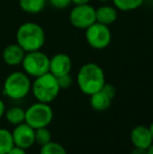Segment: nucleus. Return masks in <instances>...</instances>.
I'll return each mask as SVG.
<instances>
[{"mask_svg":"<svg viewBox=\"0 0 153 154\" xmlns=\"http://www.w3.org/2000/svg\"><path fill=\"white\" fill-rule=\"evenodd\" d=\"M77 83L80 90L86 95H91L100 91L105 85V73L100 65L86 63L79 69Z\"/></svg>","mask_w":153,"mask_h":154,"instance_id":"obj_1","label":"nucleus"},{"mask_svg":"<svg viewBox=\"0 0 153 154\" xmlns=\"http://www.w3.org/2000/svg\"><path fill=\"white\" fill-rule=\"evenodd\" d=\"M16 41L25 53L40 51L45 43V32L38 23L25 22L17 29Z\"/></svg>","mask_w":153,"mask_h":154,"instance_id":"obj_2","label":"nucleus"},{"mask_svg":"<svg viewBox=\"0 0 153 154\" xmlns=\"http://www.w3.org/2000/svg\"><path fill=\"white\" fill-rule=\"evenodd\" d=\"M60 90V85L58 79L50 72H47L40 77L35 78V81L32 83L33 95L37 102L49 104L56 100Z\"/></svg>","mask_w":153,"mask_h":154,"instance_id":"obj_3","label":"nucleus"},{"mask_svg":"<svg viewBox=\"0 0 153 154\" xmlns=\"http://www.w3.org/2000/svg\"><path fill=\"white\" fill-rule=\"evenodd\" d=\"M32 90L29 75L22 71H14L5 78L3 83V94L12 100L24 99Z\"/></svg>","mask_w":153,"mask_h":154,"instance_id":"obj_4","label":"nucleus"},{"mask_svg":"<svg viewBox=\"0 0 153 154\" xmlns=\"http://www.w3.org/2000/svg\"><path fill=\"white\" fill-rule=\"evenodd\" d=\"M54 119L53 108L49 104L37 102L25 110V123L34 129L47 127Z\"/></svg>","mask_w":153,"mask_h":154,"instance_id":"obj_5","label":"nucleus"},{"mask_svg":"<svg viewBox=\"0 0 153 154\" xmlns=\"http://www.w3.org/2000/svg\"><path fill=\"white\" fill-rule=\"evenodd\" d=\"M49 59L50 58L41 51H29L25 54L21 65L27 75L37 78L49 72Z\"/></svg>","mask_w":153,"mask_h":154,"instance_id":"obj_6","label":"nucleus"},{"mask_svg":"<svg viewBox=\"0 0 153 154\" xmlns=\"http://www.w3.org/2000/svg\"><path fill=\"white\" fill-rule=\"evenodd\" d=\"M85 38L88 45L94 49H104L111 42V32L108 25L94 22L85 29Z\"/></svg>","mask_w":153,"mask_h":154,"instance_id":"obj_7","label":"nucleus"},{"mask_svg":"<svg viewBox=\"0 0 153 154\" xmlns=\"http://www.w3.org/2000/svg\"><path fill=\"white\" fill-rule=\"evenodd\" d=\"M69 21L72 26L78 29H87L96 22V8L89 3L75 5L69 13Z\"/></svg>","mask_w":153,"mask_h":154,"instance_id":"obj_8","label":"nucleus"},{"mask_svg":"<svg viewBox=\"0 0 153 154\" xmlns=\"http://www.w3.org/2000/svg\"><path fill=\"white\" fill-rule=\"evenodd\" d=\"M12 136L15 146L25 150L35 144V129L25 122L15 126L12 131Z\"/></svg>","mask_w":153,"mask_h":154,"instance_id":"obj_9","label":"nucleus"},{"mask_svg":"<svg viewBox=\"0 0 153 154\" xmlns=\"http://www.w3.org/2000/svg\"><path fill=\"white\" fill-rule=\"evenodd\" d=\"M72 67V59L66 54H56L54 57L49 59V72L55 75L56 78L70 73Z\"/></svg>","mask_w":153,"mask_h":154,"instance_id":"obj_10","label":"nucleus"},{"mask_svg":"<svg viewBox=\"0 0 153 154\" xmlns=\"http://www.w3.org/2000/svg\"><path fill=\"white\" fill-rule=\"evenodd\" d=\"M130 140L135 148L146 149L147 150L153 144L149 127L146 126H136L130 132Z\"/></svg>","mask_w":153,"mask_h":154,"instance_id":"obj_11","label":"nucleus"},{"mask_svg":"<svg viewBox=\"0 0 153 154\" xmlns=\"http://www.w3.org/2000/svg\"><path fill=\"white\" fill-rule=\"evenodd\" d=\"M25 54V51L18 43H13L4 47L2 51V60L8 66H18L22 63Z\"/></svg>","mask_w":153,"mask_h":154,"instance_id":"obj_12","label":"nucleus"},{"mask_svg":"<svg viewBox=\"0 0 153 154\" xmlns=\"http://www.w3.org/2000/svg\"><path fill=\"white\" fill-rule=\"evenodd\" d=\"M96 22L110 25L115 23L118 19V10L115 6L107 5V4L102 5L96 10Z\"/></svg>","mask_w":153,"mask_h":154,"instance_id":"obj_13","label":"nucleus"},{"mask_svg":"<svg viewBox=\"0 0 153 154\" xmlns=\"http://www.w3.org/2000/svg\"><path fill=\"white\" fill-rule=\"evenodd\" d=\"M111 102H112V99L101 89L100 91L90 95L89 103L93 110H96V111H104V110H107L110 107Z\"/></svg>","mask_w":153,"mask_h":154,"instance_id":"obj_14","label":"nucleus"},{"mask_svg":"<svg viewBox=\"0 0 153 154\" xmlns=\"http://www.w3.org/2000/svg\"><path fill=\"white\" fill-rule=\"evenodd\" d=\"M4 116L11 125L17 126L25 122V110L19 106H13L5 110Z\"/></svg>","mask_w":153,"mask_h":154,"instance_id":"obj_15","label":"nucleus"},{"mask_svg":"<svg viewBox=\"0 0 153 154\" xmlns=\"http://www.w3.org/2000/svg\"><path fill=\"white\" fill-rule=\"evenodd\" d=\"M46 4V0H19V6L27 14H39Z\"/></svg>","mask_w":153,"mask_h":154,"instance_id":"obj_16","label":"nucleus"},{"mask_svg":"<svg viewBox=\"0 0 153 154\" xmlns=\"http://www.w3.org/2000/svg\"><path fill=\"white\" fill-rule=\"evenodd\" d=\"M14 146L12 132L5 128H0V154H8Z\"/></svg>","mask_w":153,"mask_h":154,"instance_id":"obj_17","label":"nucleus"},{"mask_svg":"<svg viewBox=\"0 0 153 154\" xmlns=\"http://www.w3.org/2000/svg\"><path fill=\"white\" fill-rule=\"evenodd\" d=\"M116 10L122 12H130L139 8L144 3V0H112Z\"/></svg>","mask_w":153,"mask_h":154,"instance_id":"obj_18","label":"nucleus"},{"mask_svg":"<svg viewBox=\"0 0 153 154\" xmlns=\"http://www.w3.org/2000/svg\"><path fill=\"white\" fill-rule=\"evenodd\" d=\"M40 154H67V152L62 145L51 140L48 144L41 146Z\"/></svg>","mask_w":153,"mask_h":154,"instance_id":"obj_19","label":"nucleus"},{"mask_svg":"<svg viewBox=\"0 0 153 154\" xmlns=\"http://www.w3.org/2000/svg\"><path fill=\"white\" fill-rule=\"evenodd\" d=\"M51 142V133L47 127H42L35 129V143H37L40 146L48 144Z\"/></svg>","mask_w":153,"mask_h":154,"instance_id":"obj_20","label":"nucleus"},{"mask_svg":"<svg viewBox=\"0 0 153 154\" xmlns=\"http://www.w3.org/2000/svg\"><path fill=\"white\" fill-rule=\"evenodd\" d=\"M57 79H58V82H59V85L61 89H67L72 84V75H70V73L62 75V77H59V78H57Z\"/></svg>","mask_w":153,"mask_h":154,"instance_id":"obj_21","label":"nucleus"},{"mask_svg":"<svg viewBox=\"0 0 153 154\" xmlns=\"http://www.w3.org/2000/svg\"><path fill=\"white\" fill-rule=\"evenodd\" d=\"M49 3L56 8H59V10H62V8H65L72 3V0H49Z\"/></svg>","mask_w":153,"mask_h":154,"instance_id":"obj_22","label":"nucleus"},{"mask_svg":"<svg viewBox=\"0 0 153 154\" xmlns=\"http://www.w3.org/2000/svg\"><path fill=\"white\" fill-rule=\"evenodd\" d=\"M102 90L104 91L106 94H108L109 97H111V99L113 100V97H115V93H116V90H115V87L113 85H111V84H107L105 83V85L103 86Z\"/></svg>","mask_w":153,"mask_h":154,"instance_id":"obj_23","label":"nucleus"},{"mask_svg":"<svg viewBox=\"0 0 153 154\" xmlns=\"http://www.w3.org/2000/svg\"><path fill=\"white\" fill-rule=\"evenodd\" d=\"M8 154H27V153H26V150H25V149H22V148H19V147L14 146L12 149H11L10 152H8Z\"/></svg>","mask_w":153,"mask_h":154,"instance_id":"obj_24","label":"nucleus"},{"mask_svg":"<svg viewBox=\"0 0 153 154\" xmlns=\"http://www.w3.org/2000/svg\"><path fill=\"white\" fill-rule=\"evenodd\" d=\"M5 104H4V102L2 101L1 99H0V119L2 118V116H4V113H5Z\"/></svg>","mask_w":153,"mask_h":154,"instance_id":"obj_25","label":"nucleus"},{"mask_svg":"<svg viewBox=\"0 0 153 154\" xmlns=\"http://www.w3.org/2000/svg\"><path fill=\"white\" fill-rule=\"evenodd\" d=\"M131 154H147V150L146 149H141V148H135L132 150Z\"/></svg>","mask_w":153,"mask_h":154,"instance_id":"obj_26","label":"nucleus"},{"mask_svg":"<svg viewBox=\"0 0 153 154\" xmlns=\"http://www.w3.org/2000/svg\"><path fill=\"white\" fill-rule=\"evenodd\" d=\"M90 0H72V3H74L75 5H80V4H86L89 3Z\"/></svg>","mask_w":153,"mask_h":154,"instance_id":"obj_27","label":"nucleus"},{"mask_svg":"<svg viewBox=\"0 0 153 154\" xmlns=\"http://www.w3.org/2000/svg\"><path fill=\"white\" fill-rule=\"evenodd\" d=\"M147 154H153V144L147 149Z\"/></svg>","mask_w":153,"mask_h":154,"instance_id":"obj_28","label":"nucleus"},{"mask_svg":"<svg viewBox=\"0 0 153 154\" xmlns=\"http://www.w3.org/2000/svg\"><path fill=\"white\" fill-rule=\"evenodd\" d=\"M149 130H150V133H151V136H152V140H153V122L151 123V125L149 126Z\"/></svg>","mask_w":153,"mask_h":154,"instance_id":"obj_29","label":"nucleus"},{"mask_svg":"<svg viewBox=\"0 0 153 154\" xmlns=\"http://www.w3.org/2000/svg\"><path fill=\"white\" fill-rule=\"evenodd\" d=\"M100 2H103V3H105V2H108L109 0H99Z\"/></svg>","mask_w":153,"mask_h":154,"instance_id":"obj_30","label":"nucleus"}]
</instances>
